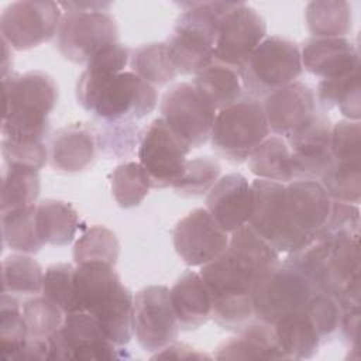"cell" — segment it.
<instances>
[{
  "mask_svg": "<svg viewBox=\"0 0 361 361\" xmlns=\"http://www.w3.org/2000/svg\"><path fill=\"white\" fill-rule=\"evenodd\" d=\"M248 224L278 252H295L323 228L331 199L317 180L255 179Z\"/></svg>",
  "mask_w": 361,
  "mask_h": 361,
  "instance_id": "6da1fadb",
  "label": "cell"
},
{
  "mask_svg": "<svg viewBox=\"0 0 361 361\" xmlns=\"http://www.w3.org/2000/svg\"><path fill=\"white\" fill-rule=\"evenodd\" d=\"M275 251L245 224L231 233L221 255L200 269L212 300V317L227 330H241L254 317L252 293L258 279L279 262Z\"/></svg>",
  "mask_w": 361,
  "mask_h": 361,
  "instance_id": "7a4b0ae2",
  "label": "cell"
},
{
  "mask_svg": "<svg viewBox=\"0 0 361 361\" xmlns=\"http://www.w3.org/2000/svg\"><path fill=\"white\" fill-rule=\"evenodd\" d=\"M133 295L121 283L114 265L87 262L75 268L76 312L93 316L118 347L133 337Z\"/></svg>",
  "mask_w": 361,
  "mask_h": 361,
  "instance_id": "3957f363",
  "label": "cell"
},
{
  "mask_svg": "<svg viewBox=\"0 0 361 361\" xmlns=\"http://www.w3.org/2000/svg\"><path fill=\"white\" fill-rule=\"evenodd\" d=\"M285 261L307 278L316 293L337 298L345 288L360 282V231L322 230Z\"/></svg>",
  "mask_w": 361,
  "mask_h": 361,
  "instance_id": "277c9868",
  "label": "cell"
},
{
  "mask_svg": "<svg viewBox=\"0 0 361 361\" xmlns=\"http://www.w3.org/2000/svg\"><path fill=\"white\" fill-rule=\"evenodd\" d=\"M79 104L103 123H131L157 106V90L134 72L99 73L85 69L76 83Z\"/></svg>",
  "mask_w": 361,
  "mask_h": 361,
  "instance_id": "5b68a950",
  "label": "cell"
},
{
  "mask_svg": "<svg viewBox=\"0 0 361 361\" xmlns=\"http://www.w3.org/2000/svg\"><path fill=\"white\" fill-rule=\"evenodd\" d=\"M4 116L3 138L11 141H42L48 134V116L58 100L52 76L41 71L3 76Z\"/></svg>",
  "mask_w": 361,
  "mask_h": 361,
  "instance_id": "8992f818",
  "label": "cell"
},
{
  "mask_svg": "<svg viewBox=\"0 0 361 361\" xmlns=\"http://www.w3.org/2000/svg\"><path fill=\"white\" fill-rule=\"evenodd\" d=\"M235 1H189L178 17L166 47L178 73H199L214 61V42L221 17Z\"/></svg>",
  "mask_w": 361,
  "mask_h": 361,
  "instance_id": "52a82bcc",
  "label": "cell"
},
{
  "mask_svg": "<svg viewBox=\"0 0 361 361\" xmlns=\"http://www.w3.org/2000/svg\"><path fill=\"white\" fill-rule=\"evenodd\" d=\"M340 320L341 307L336 298L314 293L303 307L279 319L274 331L286 360L312 358L340 327Z\"/></svg>",
  "mask_w": 361,
  "mask_h": 361,
  "instance_id": "ba28073f",
  "label": "cell"
},
{
  "mask_svg": "<svg viewBox=\"0 0 361 361\" xmlns=\"http://www.w3.org/2000/svg\"><path fill=\"white\" fill-rule=\"evenodd\" d=\"M267 137L269 127L262 103L255 97L243 96L216 113L209 140L217 155L241 164Z\"/></svg>",
  "mask_w": 361,
  "mask_h": 361,
  "instance_id": "9c48e42d",
  "label": "cell"
},
{
  "mask_svg": "<svg viewBox=\"0 0 361 361\" xmlns=\"http://www.w3.org/2000/svg\"><path fill=\"white\" fill-rule=\"evenodd\" d=\"M302 69L296 42L274 35L261 41L238 75L247 94L258 99L296 82Z\"/></svg>",
  "mask_w": 361,
  "mask_h": 361,
  "instance_id": "30bf717a",
  "label": "cell"
},
{
  "mask_svg": "<svg viewBox=\"0 0 361 361\" xmlns=\"http://www.w3.org/2000/svg\"><path fill=\"white\" fill-rule=\"evenodd\" d=\"M307 278L292 264L274 265L257 282L252 293L254 317L274 326L283 316L303 307L314 295Z\"/></svg>",
  "mask_w": 361,
  "mask_h": 361,
  "instance_id": "8fae6325",
  "label": "cell"
},
{
  "mask_svg": "<svg viewBox=\"0 0 361 361\" xmlns=\"http://www.w3.org/2000/svg\"><path fill=\"white\" fill-rule=\"evenodd\" d=\"M56 32L61 54L76 63H87L118 39L116 20L107 10H62Z\"/></svg>",
  "mask_w": 361,
  "mask_h": 361,
  "instance_id": "7c38bea8",
  "label": "cell"
},
{
  "mask_svg": "<svg viewBox=\"0 0 361 361\" xmlns=\"http://www.w3.org/2000/svg\"><path fill=\"white\" fill-rule=\"evenodd\" d=\"M49 360H120L130 358L86 312L65 314L61 327L48 338Z\"/></svg>",
  "mask_w": 361,
  "mask_h": 361,
  "instance_id": "4fadbf2b",
  "label": "cell"
},
{
  "mask_svg": "<svg viewBox=\"0 0 361 361\" xmlns=\"http://www.w3.org/2000/svg\"><path fill=\"white\" fill-rule=\"evenodd\" d=\"M62 8L56 1L23 0L8 4L0 16L1 39L16 51L49 41L59 28Z\"/></svg>",
  "mask_w": 361,
  "mask_h": 361,
  "instance_id": "5bb4252c",
  "label": "cell"
},
{
  "mask_svg": "<svg viewBox=\"0 0 361 361\" xmlns=\"http://www.w3.org/2000/svg\"><path fill=\"white\" fill-rule=\"evenodd\" d=\"M190 148L169 128L162 117L141 133L137 155L148 173L152 188L173 186L183 175Z\"/></svg>",
  "mask_w": 361,
  "mask_h": 361,
  "instance_id": "9a60e30c",
  "label": "cell"
},
{
  "mask_svg": "<svg viewBox=\"0 0 361 361\" xmlns=\"http://www.w3.org/2000/svg\"><path fill=\"white\" fill-rule=\"evenodd\" d=\"M216 113L197 89L186 82L169 87L161 100V117L190 149L210 138Z\"/></svg>",
  "mask_w": 361,
  "mask_h": 361,
  "instance_id": "2e32d148",
  "label": "cell"
},
{
  "mask_svg": "<svg viewBox=\"0 0 361 361\" xmlns=\"http://www.w3.org/2000/svg\"><path fill=\"white\" fill-rule=\"evenodd\" d=\"M133 334L138 344L148 353H157L173 343L179 333L169 288L151 285L133 298Z\"/></svg>",
  "mask_w": 361,
  "mask_h": 361,
  "instance_id": "e0dca14e",
  "label": "cell"
},
{
  "mask_svg": "<svg viewBox=\"0 0 361 361\" xmlns=\"http://www.w3.org/2000/svg\"><path fill=\"white\" fill-rule=\"evenodd\" d=\"M265 34L267 24L262 16L245 3L235 1L219 23L213 51L214 61L238 72Z\"/></svg>",
  "mask_w": 361,
  "mask_h": 361,
  "instance_id": "ac0fdd59",
  "label": "cell"
},
{
  "mask_svg": "<svg viewBox=\"0 0 361 361\" xmlns=\"http://www.w3.org/2000/svg\"><path fill=\"white\" fill-rule=\"evenodd\" d=\"M331 128L327 114L316 111L286 137L293 180H317L331 165Z\"/></svg>",
  "mask_w": 361,
  "mask_h": 361,
  "instance_id": "d6986e66",
  "label": "cell"
},
{
  "mask_svg": "<svg viewBox=\"0 0 361 361\" xmlns=\"http://www.w3.org/2000/svg\"><path fill=\"white\" fill-rule=\"evenodd\" d=\"M173 247L180 259L190 267L214 261L228 245V235L207 209L199 207L180 219L173 228Z\"/></svg>",
  "mask_w": 361,
  "mask_h": 361,
  "instance_id": "ffe728a7",
  "label": "cell"
},
{
  "mask_svg": "<svg viewBox=\"0 0 361 361\" xmlns=\"http://www.w3.org/2000/svg\"><path fill=\"white\" fill-rule=\"evenodd\" d=\"M206 209L227 233L248 224L252 212V189L241 173H227L207 192Z\"/></svg>",
  "mask_w": 361,
  "mask_h": 361,
  "instance_id": "44dd1931",
  "label": "cell"
},
{
  "mask_svg": "<svg viewBox=\"0 0 361 361\" xmlns=\"http://www.w3.org/2000/svg\"><path fill=\"white\" fill-rule=\"evenodd\" d=\"M262 106L269 131L285 138L317 111L314 92L302 82H292L269 93Z\"/></svg>",
  "mask_w": 361,
  "mask_h": 361,
  "instance_id": "7402d4cb",
  "label": "cell"
},
{
  "mask_svg": "<svg viewBox=\"0 0 361 361\" xmlns=\"http://www.w3.org/2000/svg\"><path fill=\"white\" fill-rule=\"evenodd\" d=\"M302 68L322 79H336L360 69L357 47L344 38H310L300 49Z\"/></svg>",
  "mask_w": 361,
  "mask_h": 361,
  "instance_id": "603a6c76",
  "label": "cell"
},
{
  "mask_svg": "<svg viewBox=\"0 0 361 361\" xmlns=\"http://www.w3.org/2000/svg\"><path fill=\"white\" fill-rule=\"evenodd\" d=\"M96 149L97 140L90 127L80 123L69 124L54 134L49 164L59 172H80L93 162Z\"/></svg>",
  "mask_w": 361,
  "mask_h": 361,
  "instance_id": "cb8c5ba5",
  "label": "cell"
},
{
  "mask_svg": "<svg viewBox=\"0 0 361 361\" xmlns=\"http://www.w3.org/2000/svg\"><path fill=\"white\" fill-rule=\"evenodd\" d=\"M171 305L180 330H195L212 317V300L200 274L186 271L169 289Z\"/></svg>",
  "mask_w": 361,
  "mask_h": 361,
  "instance_id": "d4e9b609",
  "label": "cell"
},
{
  "mask_svg": "<svg viewBox=\"0 0 361 361\" xmlns=\"http://www.w3.org/2000/svg\"><path fill=\"white\" fill-rule=\"evenodd\" d=\"M238 331V336L219 345L216 360H286L275 337L274 326L257 320Z\"/></svg>",
  "mask_w": 361,
  "mask_h": 361,
  "instance_id": "484cf974",
  "label": "cell"
},
{
  "mask_svg": "<svg viewBox=\"0 0 361 361\" xmlns=\"http://www.w3.org/2000/svg\"><path fill=\"white\" fill-rule=\"evenodd\" d=\"M37 228L42 244L63 247L75 240L80 220L71 203L45 199L37 204Z\"/></svg>",
  "mask_w": 361,
  "mask_h": 361,
  "instance_id": "4316f807",
  "label": "cell"
},
{
  "mask_svg": "<svg viewBox=\"0 0 361 361\" xmlns=\"http://www.w3.org/2000/svg\"><path fill=\"white\" fill-rule=\"evenodd\" d=\"M193 86L216 111L240 100L244 90L238 72L216 61L195 75Z\"/></svg>",
  "mask_w": 361,
  "mask_h": 361,
  "instance_id": "83f0119b",
  "label": "cell"
},
{
  "mask_svg": "<svg viewBox=\"0 0 361 361\" xmlns=\"http://www.w3.org/2000/svg\"><path fill=\"white\" fill-rule=\"evenodd\" d=\"M248 166L258 179L281 183L293 180L292 157L288 142L278 135L267 137L250 154Z\"/></svg>",
  "mask_w": 361,
  "mask_h": 361,
  "instance_id": "f1b7e54d",
  "label": "cell"
},
{
  "mask_svg": "<svg viewBox=\"0 0 361 361\" xmlns=\"http://www.w3.org/2000/svg\"><path fill=\"white\" fill-rule=\"evenodd\" d=\"M314 96L323 110L337 107L347 120L358 121L361 117L360 69L341 78L320 80Z\"/></svg>",
  "mask_w": 361,
  "mask_h": 361,
  "instance_id": "f546056e",
  "label": "cell"
},
{
  "mask_svg": "<svg viewBox=\"0 0 361 361\" xmlns=\"http://www.w3.org/2000/svg\"><path fill=\"white\" fill-rule=\"evenodd\" d=\"M313 38H344L351 30V7L347 1H310L305 10Z\"/></svg>",
  "mask_w": 361,
  "mask_h": 361,
  "instance_id": "4dcf8cb0",
  "label": "cell"
},
{
  "mask_svg": "<svg viewBox=\"0 0 361 361\" xmlns=\"http://www.w3.org/2000/svg\"><path fill=\"white\" fill-rule=\"evenodd\" d=\"M3 243L13 251L35 254L42 248L37 228V206L30 204L1 213Z\"/></svg>",
  "mask_w": 361,
  "mask_h": 361,
  "instance_id": "1f68e13d",
  "label": "cell"
},
{
  "mask_svg": "<svg viewBox=\"0 0 361 361\" xmlns=\"http://www.w3.org/2000/svg\"><path fill=\"white\" fill-rule=\"evenodd\" d=\"M39 195L38 169L23 165H6L1 175V213L34 204Z\"/></svg>",
  "mask_w": 361,
  "mask_h": 361,
  "instance_id": "d6a6232c",
  "label": "cell"
},
{
  "mask_svg": "<svg viewBox=\"0 0 361 361\" xmlns=\"http://www.w3.org/2000/svg\"><path fill=\"white\" fill-rule=\"evenodd\" d=\"M130 66L131 72L152 86H162L178 75L166 42H151L138 47L130 56Z\"/></svg>",
  "mask_w": 361,
  "mask_h": 361,
  "instance_id": "836d02e7",
  "label": "cell"
},
{
  "mask_svg": "<svg viewBox=\"0 0 361 361\" xmlns=\"http://www.w3.org/2000/svg\"><path fill=\"white\" fill-rule=\"evenodd\" d=\"M44 272L27 254H11L1 262L3 292L10 295H37L42 292Z\"/></svg>",
  "mask_w": 361,
  "mask_h": 361,
  "instance_id": "e575fe53",
  "label": "cell"
},
{
  "mask_svg": "<svg viewBox=\"0 0 361 361\" xmlns=\"http://www.w3.org/2000/svg\"><path fill=\"white\" fill-rule=\"evenodd\" d=\"M110 186L117 204L130 209L145 199L152 183L140 162H124L110 173Z\"/></svg>",
  "mask_w": 361,
  "mask_h": 361,
  "instance_id": "d590c367",
  "label": "cell"
},
{
  "mask_svg": "<svg viewBox=\"0 0 361 361\" xmlns=\"http://www.w3.org/2000/svg\"><path fill=\"white\" fill-rule=\"evenodd\" d=\"M118 254L120 244L116 234L103 226H92L73 245V259L76 265L87 262L116 265Z\"/></svg>",
  "mask_w": 361,
  "mask_h": 361,
  "instance_id": "8d00e7d4",
  "label": "cell"
},
{
  "mask_svg": "<svg viewBox=\"0 0 361 361\" xmlns=\"http://www.w3.org/2000/svg\"><path fill=\"white\" fill-rule=\"evenodd\" d=\"M28 340V330L21 307L13 295L3 292L0 299V353L6 360H16Z\"/></svg>",
  "mask_w": 361,
  "mask_h": 361,
  "instance_id": "74e56055",
  "label": "cell"
},
{
  "mask_svg": "<svg viewBox=\"0 0 361 361\" xmlns=\"http://www.w3.org/2000/svg\"><path fill=\"white\" fill-rule=\"evenodd\" d=\"M320 183L331 200L358 204L361 197V166L333 161L320 176Z\"/></svg>",
  "mask_w": 361,
  "mask_h": 361,
  "instance_id": "f35d334b",
  "label": "cell"
},
{
  "mask_svg": "<svg viewBox=\"0 0 361 361\" xmlns=\"http://www.w3.org/2000/svg\"><path fill=\"white\" fill-rule=\"evenodd\" d=\"M75 268L72 264H54L44 272L42 296L56 305L65 314L76 312Z\"/></svg>",
  "mask_w": 361,
  "mask_h": 361,
  "instance_id": "ab89813d",
  "label": "cell"
},
{
  "mask_svg": "<svg viewBox=\"0 0 361 361\" xmlns=\"http://www.w3.org/2000/svg\"><path fill=\"white\" fill-rule=\"evenodd\" d=\"M23 317L28 338L48 340L62 324L65 313L45 296L32 298L23 303Z\"/></svg>",
  "mask_w": 361,
  "mask_h": 361,
  "instance_id": "60d3db41",
  "label": "cell"
},
{
  "mask_svg": "<svg viewBox=\"0 0 361 361\" xmlns=\"http://www.w3.org/2000/svg\"><path fill=\"white\" fill-rule=\"evenodd\" d=\"M220 164L210 157H197L186 161L183 175L172 186L180 196H202L207 193L220 176Z\"/></svg>",
  "mask_w": 361,
  "mask_h": 361,
  "instance_id": "b9f144b4",
  "label": "cell"
},
{
  "mask_svg": "<svg viewBox=\"0 0 361 361\" xmlns=\"http://www.w3.org/2000/svg\"><path fill=\"white\" fill-rule=\"evenodd\" d=\"M331 155L337 164L361 166L360 121L340 120L331 128Z\"/></svg>",
  "mask_w": 361,
  "mask_h": 361,
  "instance_id": "7bdbcfd3",
  "label": "cell"
},
{
  "mask_svg": "<svg viewBox=\"0 0 361 361\" xmlns=\"http://www.w3.org/2000/svg\"><path fill=\"white\" fill-rule=\"evenodd\" d=\"M104 127L96 134L97 147L107 155L123 157L140 144L141 133L134 123H103Z\"/></svg>",
  "mask_w": 361,
  "mask_h": 361,
  "instance_id": "ee69618b",
  "label": "cell"
},
{
  "mask_svg": "<svg viewBox=\"0 0 361 361\" xmlns=\"http://www.w3.org/2000/svg\"><path fill=\"white\" fill-rule=\"evenodd\" d=\"M1 155L6 165H23L41 169L48 161V151L42 141L1 140Z\"/></svg>",
  "mask_w": 361,
  "mask_h": 361,
  "instance_id": "f6af8a7d",
  "label": "cell"
},
{
  "mask_svg": "<svg viewBox=\"0 0 361 361\" xmlns=\"http://www.w3.org/2000/svg\"><path fill=\"white\" fill-rule=\"evenodd\" d=\"M130 49L116 42L94 55L86 63V69L99 73H120L130 63Z\"/></svg>",
  "mask_w": 361,
  "mask_h": 361,
  "instance_id": "bcb514c9",
  "label": "cell"
},
{
  "mask_svg": "<svg viewBox=\"0 0 361 361\" xmlns=\"http://www.w3.org/2000/svg\"><path fill=\"white\" fill-rule=\"evenodd\" d=\"M154 360H161V358H173V360H203V358H210V355L188 345L183 343H171L166 347H164L162 350L157 351L155 355H152Z\"/></svg>",
  "mask_w": 361,
  "mask_h": 361,
  "instance_id": "7dc6e473",
  "label": "cell"
},
{
  "mask_svg": "<svg viewBox=\"0 0 361 361\" xmlns=\"http://www.w3.org/2000/svg\"><path fill=\"white\" fill-rule=\"evenodd\" d=\"M358 324H360V307H348L341 310L340 327L343 330L344 337L350 344H353L355 351L358 348Z\"/></svg>",
  "mask_w": 361,
  "mask_h": 361,
  "instance_id": "c3c4849f",
  "label": "cell"
}]
</instances>
